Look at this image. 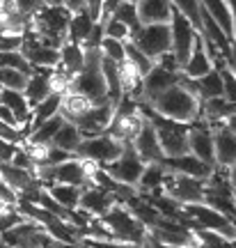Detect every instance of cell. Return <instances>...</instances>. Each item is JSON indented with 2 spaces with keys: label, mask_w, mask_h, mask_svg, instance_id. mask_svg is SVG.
<instances>
[{
  "label": "cell",
  "mask_w": 236,
  "mask_h": 248,
  "mask_svg": "<svg viewBox=\"0 0 236 248\" xmlns=\"http://www.w3.org/2000/svg\"><path fill=\"white\" fill-rule=\"evenodd\" d=\"M225 126H227L229 131H232V133H234V136H236V113H234V115H232V117H229L227 122H225Z\"/></svg>",
  "instance_id": "obj_42"
},
{
  "label": "cell",
  "mask_w": 236,
  "mask_h": 248,
  "mask_svg": "<svg viewBox=\"0 0 236 248\" xmlns=\"http://www.w3.org/2000/svg\"><path fill=\"white\" fill-rule=\"evenodd\" d=\"M80 142H83V136H80L78 126L71 122H64L60 126V131L55 133V138H53V147H58V150H64L69 152V154H74L76 156V150L80 147Z\"/></svg>",
  "instance_id": "obj_27"
},
{
  "label": "cell",
  "mask_w": 236,
  "mask_h": 248,
  "mask_svg": "<svg viewBox=\"0 0 236 248\" xmlns=\"http://www.w3.org/2000/svg\"><path fill=\"white\" fill-rule=\"evenodd\" d=\"M26 37L23 35H14L7 30H0V53H16L23 48Z\"/></svg>",
  "instance_id": "obj_36"
},
{
  "label": "cell",
  "mask_w": 236,
  "mask_h": 248,
  "mask_svg": "<svg viewBox=\"0 0 236 248\" xmlns=\"http://www.w3.org/2000/svg\"><path fill=\"white\" fill-rule=\"evenodd\" d=\"M85 67V51H83V46L78 44H71V42H64V46L60 48V67L67 76H76L80 74Z\"/></svg>",
  "instance_id": "obj_22"
},
{
  "label": "cell",
  "mask_w": 236,
  "mask_h": 248,
  "mask_svg": "<svg viewBox=\"0 0 236 248\" xmlns=\"http://www.w3.org/2000/svg\"><path fill=\"white\" fill-rule=\"evenodd\" d=\"M195 94H197L200 101L225 97V88H222V76H220V71L213 69L211 74L202 76L200 80H195Z\"/></svg>",
  "instance_id": "obj_24"
},
{
  "label": "cell",
  "mask_w": 236,
  "mask_h": 248,
  "mask_svg": "<svg viewBox=\"0 0 236 248\" xmlns=\"http://www.w3.org/2000/svg\"><path fill=\"white\" fill-rule=\"evenodd\" d=\"M234 204H236V191H234Z\"/></svg>",
  "instance_id": "obj_46"
},
{
  "label": "cell",
  "mask_w": 236,
  "mask_h": 248,
  "mask_svg": "<svg viewBox=\"0 0 236 248\" xmlns=\"http://www.w3.org/2000/svg\"><path fill=\"white\" fill-rule=\"evenodd\" d=\"M51 74H53V71L35 69V71H32V76L28 78V85H26V90H23V94H26L28 104H30V108H32V110H35L42 101H46V99L53 94V90H51Z\"/></svg>",
  "instance_id": "obj_19"
},
{
  "label": "cell",
  "mask_w": 236,
  "mask_h": 248,
  "mask_svg": "<svg viewBox=\"0 0 236 248\" xmlns=\"http://www.w3.org/2000/svg\"><path fill=\"white\" fill-rule=\"evenodd\" d=\"M124 147H126V142L117 140L108 133H101L96 138H88V140L80 142V147L76 150V159L88 161L96 168H105L122 156Z\"/></svg>",
  "instance_id": "obj_5"
},
{
  "label": "cell",
  "mask_w": 236,
  "mask_h": 248,
  "mask_svg": "<svg viewBox=\"0 0 236 248\" xmlns=\"http://www.w3.org/2000/svg\"><path fill=\"white\" fill-rule=\"evenodd\" d=\"M131 145L145 163H163V159H165V156H163V150H161V142H158V133L147 117H145L138 136L131 140Z\"/></svg>",
  "instance_id": "obj_13"
},
{
  "label": "cell",
  "mask_w": 236,
  "mask_h": 248,
  "mask_svg": "<svg viewBox=\"0 0 236 248\" xmlns=\"http://www.w3.org/2000/svg\"><path fill=\"white\" fill-rule=\"evenodd\" d=\"M149 110H154L158 117H165L170 122L179 124H192L202 120V101L191 90H186L179 80V85L165 90L163 94H158L154 101L145 104Z\"/></svg>",
  "instance_id": "obj_1"
},
{
  "label": "cell",
  "mask_w": 236,
  "mask_h": 248,
  "mask_svg": "<svg viewBox=\"0 0 236 248\" xmlns=\"http://www.w3.org/2000/svg\"><path fill=\"white\" fill-rule=\"evenodd\" d=\"M188 154H192L206 166H216L213 131H211V124H206L204 120H197L188 126Z\"/></svg>",
  "instance_id": "obj_10"
},
{
  "label": "cell",
  "mask_w": 236,
  "mask_h": 248,
  "mask_svg": "<svg viewBox=\"0 0 236 248\" xmlns=\"http://www.w3.org/2000/svg\"><path fill=\"white\" fill-rule=\"evenodd\" d=\"M142 122H145V117H142L140 110H138V113H131V115H115L113 124L108 126L105 133L122 142H131L133 138L138 136V131H140Z\"/></svg>",
  "instance_id": "obj_20"
},
{
  "label": "cell",
  "mask_w": 236,
  "mask_h": 248,
  "mask_svg": "<svg viewBox=\"0 0 236 248\" xmlns=\"http://www.w3.org/2000/svg\"><path fill=\"white\" fill-rule=\"evenodd\" d=\"M140 248H149V244H147V239H145V241H142V244H140Z\"/></svg>",
  "instance_id": "obj_45"
},
{
  "label": "cell",
  "mask_w": 236,
  "mask_h": 248,
  "mask_svg": "<svg viewBox=\"0 0 236 248\" xmlns=\"http://www.w3.org/2000/svg\"><path fill=\"white\" fill-rule=\"evenodd\" d=\"M126 42H117V39H108L103 37V42H101V55H103L105 60L115 62V64H124L126 62V48H124Z\"/></svg>",
  "instance_id": "obj_34"
},
{
  "label": "cell",
  "mask_w": 236,
  "mask_h": 248,
  "mask_svg": "<svg viewBox=\"0 0 236 248\" xmlns=\"http://www.w3.org/2000/svg\"><path fill=\"white\" fill-rule=\"evenodd\" d=\"M0 122L7 124V126H12V129H21L18 122H16V117H14V113H12L9 108H5V106H0Z\"/></svg>",
  "instance_id": "obj_40"
},
{
  "label": "cell",
  "mask_w": 236,
  "mask_h": 248,
  "mask_svg": "<svg viewBox=\"0 0 236 248\" xmlns=\"http://www.w3.org/2000/svg\"><path fill=\"white\" fill-rule=\"evenodd\" d=\"M204 191H206V182L200 179H191L184 175H175V172H165L163 179V193L172 198L175 202L184 204H202L204 202Z\"/></svg>",
  "instance_id": "obj_7"
},
{
  "label": "cell",
  "mask_w": 236,
  "mask_h": 248,
  "mask_svg": "<svg viewBox=\"0 0 236 248\" xmlns=\"http://www.w3.org/2000/svg\"><path fill=\"white\" fill-rule=\"evenodd\" d=\"M26 221V216L18 212L16 207H12V209H7L5 214H0V237L5 234V232H9L12 228H16V225H21V223Z\"/></svg>",
  "instance_id": "obj_37"
},
{
  "label": "cell",
  "mask_w": 236,
  "mask_h": 248,
  "mask_svg": "<svg viewBox=\"0 0 236 248\" xmlns=\"http://www.w3.org/2000/svg\"><path fill=\"white\" fill-rule=\"evenodd\" d=\"M213 71V62H211L206 48L202 44V37L197 35V42H195V48H192L191 58L186 60V64L181 67V76L191 80H200L202 76H206Z\"/></svg>",
  "instance_id": "obj_18"
},
{
  "label": "cell",
  "mask_w": 236,
  "mask_h": 248,
  "mask_svg": "<svg viewBox=\"0 0 236 248\" xmlns=\"http://www.w3.org/2000/svg\"><path fill=\"white\" fill-rule=\"evenodd\" d=\"M64 124V117L62 115H55L51 117L48 122H44L42 126H37L35 131L30 133L26 138L28 145H42V147H46V145H51L53 138H55V133L60 131V126Z\"/></svg>",
  "instance_id": "obj_29"
},
{
  "label": "cell",
  "mask_w": 236,
  "mask_h": 248,
  "mask_svg": "<svg viewBox=\"0 0 236 248\" xmlns=\"http://www.w3.org/2000/svg\"><path fill=\"white\" fill-rule=\"evenodd\" d=\"M117 202V198L110 193H105L101 188H96V186H89L83 191L80 195V204H78V212H83L85 216L89 218H101L105 216V212Z\"/></svg>",
  "instance_id": "obj_16"
},
{
  "label": "cell",
  "mask_w": 236,
  "mask_h": 248,
  "mask_svg": "<svg viewBox=\"0 0 236 248\" xmlns=\"http://www.w3.org/2000/svg\"><path fill=\"white\" fill-rule=\"evenodd\" d=\"M28 74L16 69H2L0 71V88L2 90H14V92H23L28 85Z\"/></svg>",
  "instance_id": "obj_33"
},
{
  "label": "cell",
  "mask_w": 236,
  "mask_h": 248,
  "mask_svg": "<svg viewBox=\"0 0 236 248\" xmlns=\"http://www.w3.org/2000/svg\"><path fill=\"white\" fill-rule=\"evenodd\" d=\"M229 184H232V188L236 191V163L229 168Z\"/></svg>",
  "instance_id": "obj_43"
},
{
  "label": "cell",
  "mask_w": 236,
  "mask_h": 248,
  "mask_svg": "<svg viewBox=\"0 0 236 248\" xmlns=\"http://www.w3.org/2000/svg\"><path fill=\"white\" fill-rule=\"evenodd\" d=\"M96 23H92V18L88 16V12L83 9L78 14H71V21H69V30H67V42L71 44H78V46H85V42L89 39L92 30H94Z\"/></svg>",
  "instance_id": "obj_23"
},
{
  "label": "cell",
  "mask_w": 236,
  "mask_h": 248,
  "mask_svg": "<svg viewBox=\"0 0 236 248\" xmlns=\"http://www.w3.org/2000/svg\"><path fill=\"white\" fill-rule=\"evenodd\" d=\"M85 51V48H83ZM101 51H85V67L80 74H76L69 83V92L67 94H76V97L88 99L92 106H101V104H110L108 101V90H105V80L101 74Z\"/></svg>",
  "instance_id": "obj_2"
},
{
  "label": "cell",
  "mask_w": 236,
  "mask_h": 248,
  "mask_svg": "<svg viewBox=\"0 0 236 248\" xmlns=\"http://www.w3.org/2000/svg\"><path fill=\"white\" fill-rule=\"evenodd\" d=\"M179 80H181V74H170V71H165L163 67L154 64V69L149 71L140 83L138 104H149V101H154V99H156L158 94H163L165 90L179 85Z\"/></svg>",
  "instance_id": "obj_11"
},
{
  "label": "cell",
  "mask_w": 236,
  "mask_h": 248,
  "mask_svg": "<svg viewBox=\"0 0 236 248\" xmlns=\"http://www.w3.org/2000/svg\"><path fill=\"white\" fill-rule=\"evenodd\" d=\"M145 239H147L149 248H175V246H165V244H158V241H154L151 237H145Z\"/></svg>",
  "instance_id": "obj_44"
},
{
  "label": "cell",
  "mask_w": 236,
  "mask_h": 248,
  "mask_svg": "<svg viewBox=\"0 0 236 248\" xmlns=\"http://www.w3.org/2000/svg\"><path fill=\"white\" fill-rule=\"evenodd\" d=\"M0 179H2L16 195L26 193V191L32 188V186L39 184L32 172L21 170V168H16V166H12V163H0Z\"/></svg>",
  "instance_id": "obj_21"
},
{
  "label": "cell",
  "mask_w": 236,
  "mask_h": 248,
  "mask_svg": "<svg viewBox=\"0 0 236 248\" xmlns=\"http://www.w3.org/2000/svg\"><path fill=\"white\" fill-rule=\"evenodd\" d=\"M163 166L175 175H184V177L200 179V182H206L216 170V166H206L200 159H195L192 154H184V156H177V159H163Z\"/></svg>",
  "instance_id": "obj_15"
},
{
  "label": "cell",
  "mask_w": 236,
  "mask_h": 248,
  "mask_svg": "<svg viewBox=\"0 0 236 248\" xmlns=\"http://www.w3.org/2000/svg\"><path fill=\"white\" fill-rule=\"evenodd\" d=\"M138 5L140 26H161L172 21V2L167 0H142Z\"/></svg>",
  "instance_id": "obj_17"
},
{
  "label": "cell",
  "mask_w": 236,
  "mask_h": 248,
  "mask_svg": "<svg viewBox=\"0 0 236 248\" xmlns=\"http://www.w3.org/2000/svg\"><path fill=\"white\" fill-rule=\"evenodd\" d=\"M94 170L96 166L74 156V159L64 161L60 166H53V168H35V179L44 188L51 184H67V186H76V188L85 191V188L92 186Z\"/></svg>",
  "instance_id": "obj_3"
},
{
  "label": "cell",
  "mask_w": 236,
  "mask_h": 248,
  "mask_svg": "<svg viewBox=\"0 0 236 248\" xmlns=\"http://www.w3.org/2000/svg\"><path fill=\"white\" fill-rule=\"evenodd\" d=\"M46 191H48V195H51V198L60 204V207H64L67 212H78L83 188L67 186V184H51V186H46Z\"/></svg>",
  "instance_id": "obj_26"
},
{
  "label": "cell",
  "mask_w": 236,
  "mask_h": 248,
  "mask_svg": "<svg viewBox=\"0 0 236 248\" xmlns=\"http://www.w3.org/2000/svg\"><path fill=\"white\" fill-rule=\"evenodd\" d=\"M172 7H175L184 18H188V21L192 23V28L200 32V28H202V2H195V0H179V2H172Z\"/></svg>",
  "instance_id": "obj_32"
},
{
  "label": "cell",
  "mask_w": 236,
  "mask_h": 248,
  "mask_svg": "<svg viewBox=\"0 0 236 248\" xmlns=\"http://www.w3.org/2000/svg\"><path fill=\"white\" fill-rule=\"evenodd\" d=\"M89 108H92V104H89L88 99L76 97V94H64L62 97V106H60V115L64 117V122L76 124Z\"/></svg>",
  "instance_id": "obj_28"
},
{
  "label": "cell",
  "mask_w": 236,
  "mask_h": 248,
  "mask_svg": "<svg viewBox=\"0 0 236 248\" xmlns=\"http://www.w3.org/2000/svg\"><path fill=\"white\" fill-rule=\"evenodd\" d=\"M113 117H115V106L113 104L92 106L88 113L76 122L80 136H83V140H88V138H96V136L105 133L108 131V126L113 124Z\"/></svg>",
  "instance_id": "obj_12"
},
{
  "label": "cell",
  "mask_w": 236,
  "mask_h": 248,
  "mask_svg": "<svg viewBox=\"0 0 236 248\" xmlns=\"http://www.w3.org/2000/svg\"><path fill=\"white\" fill-rule=\"evenodd\" d=\"M103 37H108V39H117V42H129V39H131V30L124 26V23H119L115 16H110L103 26Z\"/></svg>",
  "instance_id": "obj_35"
},
{
  "label": "cell",
  "mask_w": 236,
  "mask_h": 248,
  "mask_svg": "<svg viewBox=\"0 0 236 248\" xmlns=\"http://www.w3.org/2000/svg\"><path fill=\"white\" fill-rule=\"evenodd\" d=\"M145 166H147V163L138 156V152L133 150V145L126 142L122 156L115 161V163H110V166H105V168H101V170H103L105 175H110L115 182H119V184H124V186H131V188L138 191V182H140L142 172H145Z\"/></svg>",
  "instance_id": "obj_8"
},
{
  "label": "cell",
  "mask_w": 236,
  "mask_h": 248,
  "mask_svg": "<svg viewBox=\"0 0 236 248\" xmlns=\"http://www.w3.org/2000/svg\"><path fill=\"white\" fill-rule=\"evenodd\" d=\"M124 48H126V62H129L133 69L138 71V76H140V78H145L149 71L154 69V62L149 60L147 55L142 53V51L133 44V42H126V44H124Z\"/></svg>",
  "instance_id": "obj_31"
},
{
  "label": "cell",
  "mask_w": 236,
  "mask_h": 248,
  "mask_svg": "<svg viewBox=\"0 0 236 248\" xmlns=\"http://www.w3.org/2000/svg\"><path fill=\"white\" fill-rule=\"evenodd\" d=\"M129 42H133V44L138 46L154 64H156L163 55L172 53V32H170V23L142 26Z\"/></svg>",
  "instance_id": "obj_6"
},
{
  "label": "cell",
  "mask_w": 236,
  "mask_h": 248,
  "mask_svg": "<svg viewBox=\"0 0 236 248\" xmlns=\"http://www.w3.org/2000/svg\"><path fill=\"white\" fill-rule=\"evenodd\" d=\"M0 202L9 204V207H16V202H18V195L14 193L2 179H0Z\"/></svg>",
  "instance_id": "obj_38"
},
{
  "label": "cell",
  "mask_w": 236,
  "mask_h": 248,
  "mask_svg": "<svg viewBox=\"0 0 236 248\" xmlns=\"http://www.w3.org/2000/svg\"><path fill=\"white\" fill-rule=\"evenodd\" d=\"M99 221L103 223V228L110 232V237L119 244H131V246H140L145 237H147V230L135 216H133L122 202H115L105 216H101Z\"/></svg>",
  "instance_id": "obj_4"
},
{
  "label": "cell",
  "mask_w": 236,
  "mask_h": 248,
  "mask_svg": "<svg viewBox=\"0 0 236 248\" xmlns=\"http://www.w3.org/2000/svg\"><path fill=\"white\" fill-rule=\"evenodd\" d=\"M170 32H172V55L177 58L179 67H184L186 60L191 58L195 42H197V30L192 28L188 18H184L175 7H172V21H170Z\"/></svg>",
  "instance_id": "obj_9"
},
{
  "label": "cell",
  "mask_w": 236,
  "mask_h": 248,
  "mask_svg": "<svg viewBox=\"0 0 236 248\" xmlns=\"http://www.w3.org/2000/svg\"><path fill=\"white\" fill-rule=\"evenodd\" d=\"M213 131V152H216V166L229 170L236 163V136L225 124H211Z\"/></svg>",
  "instance_id": "obj_14"
},
{
  "label": "cell",
  "mask_w": 236,
  "mask_h": 248,
  "mask_svg": "<svg viewBox=\"0 0 236 248\" xmlns=\"http://www.w3.org/2000/svg\"><path fill=\"white\" fill-rule=\"evenodd\" d=\"M85 248H140L131 244H119V241H83Z\"/></svg>",
  "instance_id": "obj_39"
},
{
  "label": "cell",
  "mask_w": 236,
  "mask_h": 248,
  "mask_svg": "<svg viewBox=\"0 0 236 248\" xmlns=\"http://www.w3.org/2000/svg\"><path fill=\"white\" fill-rule=\"evenodd\" d=\"M229 7H232V21H234V32H232V46L236 48V0H234V2H229Z\"/></svg>",
  "instance_id": "obj_41"
},
{
  "label": "cell",
  "mask_w": 236,
  "mask_h": 248,
  "mask_svg": "<svg viewBox=\"0 0 236 248\" xmlns=\"http://www.w3.org/2000/svg\"><path fill=\"white\" fill-rule=\"evenodd\" d=\"M113 16L131 30V37L142 28L140 26V18H138V5H135V2H117Z\"/></svg>",
  "instance_id": "obj_30"
},
{
  "label": "cell",
  "mask_w": 236,
  "mask_h": 248,
  "mask_svg": "<svg viewBox=\"0 0 236 248\" xmlns=\"http://www.w3.org/2000/svg\"><path fill=\"white\" fill-rule=\"evenodd\" d=\"M204 9H206V14L213 18V23L222 30V35L227 37L229 42H232V32H234V21H232V7H229V2H202Z\"/></svg>",
  "instance_id": "obj_25"
}]
</instances>
